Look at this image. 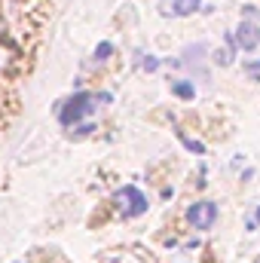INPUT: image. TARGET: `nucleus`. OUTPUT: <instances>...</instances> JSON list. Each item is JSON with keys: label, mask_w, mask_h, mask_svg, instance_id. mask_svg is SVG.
Instances as JSON below:
<instances>
[{"label": "nucleus", "mask_w": 260, "mask_h": 263, "mask_svg": "<svg viewBox=\"0 0 260 263\" xmlns=\"http://www.w3.org/2000/svg\"><path fill=\"white\" fill-rule=\"evenodd\" d=\"M110 55H114V43L101 40V43L95 46V59H98V62H104V59H110Z\"/></svg>", "instance_id": "8"}, {"label": "nucleus", "mask_w": 260, "mask_h": 263, "mask_svg": "<svg viewBox=\"0 0 260 263\" xmlns=\"http://www.w3.org/2000/svg\"><path fill=\"white\" fill-rule=\"evenodd\" d=\"M178 138H181V141H184V147H187V150H190V153H199V156H202V153H205V144H202V141H193V138H190V135H187V132H181V129H178Z\"/></svg>", "instance_id": "7"}, {"label": "nucleus", "mask_w": 260, "mask_h": 263, "mask_svg": "<svg viewBox=\"0 0 260 263\" xmlns=\"http://www.w3.org/2000/svg\"><path fill=\"white\" fill-rule=\"evenodd\" d=\"M187 220L193 223L196 230H211V227H214V220H217V205H214V202H208V199L193 202V205H190V211H187Z\"/></svg>", "instance_id": "3"}, {"label": "nucleus", "mask_w": 260, "mask_h": 263, "mask_svg": "<svg viewBox=\"0 0 260 263\" xmlns=\"http://www.w3.org/2000/svg\"><path fill=\"white\" fill-rule=\"evenodd\" d=\"M172 92H175L178 98H184V101H193L196 98V86L190 80H175V83H172Z\"/></svg>", "instance_id": "5"}, {"label": "nucleus", "mask_w": 260, "mask_h": 263, "mask_svg": "<svg viewBox=\"0 0 260 263\" xmlns=\"http://www.w3.org/2000/svg\"><path fill=\"white\" fill-rule=\"evenodd\" d=\"M98 101H110V95H107V92H101V95H92V92H73L67 101H62V104L55 107V117H59V123H62L65 129H70V126H77V123L92 120Z\"/></svg>", "instance_id": "1"}, {"label": "nucleus", "mask_w": 260, "mask_h": 263, "mask_svg": "<svg viewBox=\"0 0 260 263\" xmlns=\"http://www.w3.org/2000/svg\"><path fill=\"white\" fill-rule=\"evenodd\" d=\"M254 223H260V211H257V217H254Z\"/></svg>", "instance_id": "12"}, {"label": "nucleus", "mask_w": 260, "mask_h": 263, "mask_svg": "<svg viewBox=\"0 0 260 263\" xmlns=\"http://www.w3.org/2000/svg\"><path fill=\"white\" fill-rule=\"evenodd\" d=\"M199 6H202V0H175V3H172V12H175V15H190Z\"/></svg>", "instance_id": "6"}, {"label": "nucleus", "mask_w": 260, "mask_h": 263, "mask_svg": "<svg viewBox=\"0 0 260 263\" xmlns=\"http://www.w3.org/2000/svg\"><path fill=\"white\" fill-rule=\"evenodd\" d=\"M6 65H9V49H6V43L0 40V70H3Z\"/></svg>", "instance_id": "11"}, {"label": "nucleus", "mask_w": 260, "mask_h": 263, "mask_svg": "<svg viewBox=\"0 0 260 263\" xmlns=\"http://www.w3.org/2000/svg\"><path fill=\"white\" fill-rule=\"evenodd\" d=\"M141 65H144V70H147V73H153V70H159V59H153V55H147V59H144Z\"/></svg>", "instance_id": "10"}, {"label": "nucleus", "mask_w": 260, "mask_h": 263, "mask_svg": "<svg viewBox=\"0 0 260 263\" xmlns=\"http://www.w3.org/2000/svg\"><path fill=\"white\" fill-rule=\"evenodd\" d=\"M117 205H120V211H123V217H138V214H144L150 205H147V196L138 190V187H123L120 193H117Z\"/></svg>", "instance_id": "2"}, {"label": "nucleus", "mask_w": 260, "mask_h": 263, "mask_svg": "<svg viewBox=\"0 0 260 263\" xmlns=\"http://www.w3.org/2000/svg\"><path fill=\"white\" fill-rule=\"evenodd\" d=\"M257 263H260V257H257Z\"/></svg>", "instance_id": "13"}, {"label": "nucleus", "mask_w": 260, "mask_h": 263, "mask_svg": "<svg viewBox=\"0 0 260 263\" xmlns=\"http://www.w3.org/2000/svg\"><path fill=\"white\" fill-rule=\"evenodd\" d=\"M257 43H260L257 28H254L251 22H242V25H239V31H236V46H242V49H254Z\"/></svg>", "instance_id": "4"}, {"label": "nucleus", "mask_w": 260, "mask_h": 263, "mask_svg": "<svg viewBox=\"0 0 260 263\" xmlns=\"http://www.w3.org/2000/svg\"><path fill=\"white\" fill-rule=\"evenodd\" d=\"M245 73H248L251 80H260V62H248V65H245Z\"/></svg>", "instance_id": "9"}]
</instances>
